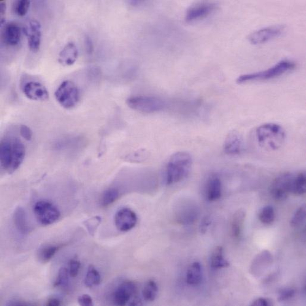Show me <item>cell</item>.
I'll return each instance as SVG.
<instances>
[{"instance_id": "obj_17", "label": "cell", "mask_w": 306, "mask_h": 306, "mask_svg": "<svg viewBox=\"0 0 306 306\" xmlns=\"http://www.w3.org/2000/svg\"><path fill=\"white\" fill-rule=\"evenodd\" d=\"M21 28L18 24L10 22L6 24L2 31V42L8 46H15L20 42Z\"/></svg>"}, {"instance_id": "obj_11", "label": "cell", "mask_w": 306, "mask_h": 306, "mask_svg": "<svg viewBox=\"0 0 306 306\" xmlns=\"http://www.w3.org/2000/svg\"><path fill=\"white\" fill-rule=\"evenodd\" d=\"M285 30L282 26H274L254 31L248 36L249 42L254 45H260L278 38Z\"/></svg>"}, {"instance_id": "obj_25", "label": "cell", "mask_w": 306, "mask_h": 306, "mask_svg": "<svg viewBox=\"0 0 306 306\" xmlns=\"http://www.w3.org/2000/svg\"><path fill=\"white\" fill-rule=\"evenodd\" d=\"M158 287L154 280H150L145 284L142 290V296L146 301L153 302L157 298Z\"/></svg>"}, {"instance_id": "obj_40", "label": "cell", "mask_w": 306, "mask_h": 306, "mask_svg": "<svg viewBox=\"0 0 306 306\" xmlns=\"http://www.w3.org/2000/svg\"><path fill=\"white\" fill-rule=\"evenodd\" d=\"M85 45L87 52H88V54H92L94 50L93 44L92 42V40H90L88 36L86 37Z\"/></svg>"}, {"instance_id": "obj_21", "label": "cell", "mask_w": 306, "mask_h": 306, "mask_svg": "<svg viewBox=\"0 0 306 306\" xmlns=\"http://www.w3.org/2000/svg\"><path fill=\"white\" fill-rule=\"evenodd\" d=\"M202 280V264L198 262H194L187 271L186 281L191 286H198Z\"/></svg>"}, {"instance_id": "obj_29", "label": "cell", "mask_w": 306, "mask_h": 306, "mask_svg": "<svg viewBox=\"0 0 306 306\" xmlns=\"http://www.w3.org/2000/svg\"><path fill=\"white\" fill-rule=\"evenodd\" d=\"M259 220L264 224H270L276 218V212L274 208L271 206H265L258 214Z\"/></svg>"}, {"instance_id": "obj_12", "label": "cell", "mask_w": 306, "mask_h": 306, "mask_svg": "<svg viewBox=\"0 0 306 306\" xmlns=\"http://www.w3.org/2000/svg\"><path fill=\"white\" fill-rule=\"evenodd\" d=\"M217 5L215 3L202 2L198 3L188 9L186 14V22L192 23L204 20L216 10Z\"/></svg>"}, {"instance_id": "obj_1", "label": "cell", "mask_w": 306, "mask_h": 306, "mask_svg": "<svg viewBox=\"0 0 306 306\" xmlns=\"http://www.w3.org/2000/svg\"><path fill=\"white\" fill-rule=\"evenodd\" d=\"M24 143L14 136H7L2 140L0 160L3 170L8 174L14 172L21 166L26 157Z\"/></svg>"}, {"instance_id": "obj_27", "label": "cell", "mask_w": 306, "mask_h": 306, "mask_svg": "<svg viewBox=\"0 0 306 306\" xmlns=\"http://www.w3.org/2000/svg\"><path fill=\"white\" fill-rule=\"evenodd\" d=\"M120 192L117 188H111L106 190L101 196L100 204L104 207L113 204L120 196Z\"/></svg>"}, {"instance_id": "obj_13", "label": "cell", "mask_w": 306, "mask_h": 306, "mask_svg": "<svg viewBox=\"0 0 306 306\" xmlns=\"http://www.w3.org/2000/svg\"><path fill=\"white\" fill-rule=\"evenodd\" d=\"M137 221L138 218L136 214L130 208H122L115 215V226L121 232H128L134 228Z\"/></svg>"}, {"instance_id": "obj_28", "label": "cell", "mask_w": 306, "mask_h": 306, "mask_svg": "<svg viewBox=\"0 0 306 306\" xmlns=\"http://www.w3.org/2000/svg\"><path fill=\"white\" fill-rule=\"evenodd\" d=\"M61 246H60L50 245L44 246L40 250L38 257L42 263H46L54 257Z\"/></svg>"}, {"instance_id": "obj_41", "label": "cell", "mask_w": 306, "mask_h": 306, "mask_svg": "<svg viewBox=\"0 0 306 306\" xmlns=\"http://www.w3.org/2000/svg\"><path fill=\"white\" fill-rule=\"evenodd\" d=\"M60 301L58 298H50L46 304L48 306H60Z\"/></svg>"}, {"instance_id": "obj_16", "label": "cell", "mask_w": 306, "mask_h": 306, "mask_svg": "<svg viewBox=\"0 0 306 306\" xmlns=\"http://www.w3.org/2000/svg\"><path fill=\"white\" fill-rule=\"evenodd\" d=\"M42 26L38 21L31 20L29 28L26 30L28 46L31 52H34L39 50L42 42Z\"/></svg>"}, {"instance_id": "obj_39", "label": "cell", "mask_w": 306, "mask_h": 306, "mask_svg": "<svg viewBox=\"0 0 306 306\" xmlns=\"http://www.w3.org/2000/svg\"><path fill=\"white\" fill-rule=\"evenodd\" d=\"M212 220L210 217L206 216L202 220L200 226V231L202 234H205L209 226H210Z\"/></svg>"}, {"instance_id": "obj_32", "label": "cell", "mask_w": 306, "mask_h": 306, "mask_svg": "<svg viewBox=\"0 0 306 306\" xmlns=\"http://www.w3.org/2000/svg\"><path fill=\"white\" fill-rule=\"evenodd\" d=\"M68 276H70L68 270L66 268H62L58 271L57 278H56L54 286L63 287L67 285L68 280Z\"/></svg>"}, {"instance_id": "obj_10", "label": "cell", "mask_w": 306, "mask_h": 306, "mask_svg": "<svg viewBox=\"0 0 306 306\" xmlns=\"http://www.w3.org/2000/svg\"><path fill=\"white\" fill-rule=\"evenodd\" d=\"M200 214L198 206L190 200L181 201L176 206V216L178 222L188 226L198 220Z\"/></svg>"}, {"instance_id": "obj_4", "label": "cell", "mask_w": 306, "mask_h": 306, "mask_svg": "<svg viewBox=\"0 0 306 306\" xmlns=\"http://www.w3.org/2000/svg\"><path fill=\"white\" fill-rule=\"evenodd\" d=\"M296 66L294 62L290 60H282L268 70L242 74L237 78L236 82L242 84L276 79L294 70Z\"/></svg>"}, {"instance_id": "obj_30", "label": "cell", "mask_w": 306, "mask_h": 306, "mask_svg": "<svg viewBox=\"0 0 306 306\" xmlns=\"http://www.w3.org/2000/svg\"><path fill=\"white\" fill-rule=\"evenodd\" d=\"M306 213L305 205H302L296 210L290 222L294 228H298L304 226L306 221Z\"/></svg>"}, {"instance_id": "obj_35", "label": "cell", "mask_w": 306, "mask_h": 306, "mask_svg": "<svg viewBox=\"0 0 306 306\" xmlns=\"http://www.w3.org/2000/svg\"><path fill=\"white\" fill-rule=\"evenodd\" d=\"M80 263L78 259L73 258L70 262V276L72 278H76L78 276L80 270Z\"/></svg>"}, {"instance_id": "obj_18", "label": "cell", "mask_w": 306, "mask_h": 306, "mask_svg": "<svg viewBox=\"0 0 306 306\" xmlns=\"http://www.w3.org/2000/svg\"><path fill=\"white\" fill-rule=\"evenodd\" d=\"M78 48L73 42H68L59 53L58 61L64 66L73 65L77 60Z\"/></svg>"}, {"instance_id": "obj_42", "label": "cell", "mask_w": 306, "mask_h": 306, "mask_svg": "<svg viewBox=\"0 0 306 306\" xmlns=\"http://www.w3.org/2000/svg\"><path fill=\"white\" fill-rule=\"evenodd\" d=\"M6 11V4L4 2H0V13H1L2 16H4Z\"/></svg>"}, {"instance_id": "obj_37", "label": "cell", "mask_w": 306, "mask_h": 306, "mask_svg": "<svg viewBox=\"0 0 306 306\" xmlns=\"http://www.w3.org/2000/svg\"><path fill=\"white\" fill-rule=\"evenodd\" d=\"M78 304L82 306H92L94 305L92 296L88 294H84L78 298Z\"/></svg>"}, {"instance_id": "obj_15", "label": "cell", "mask_w": 306, "mask_h": 306, "mask_svg": "<svg viewBox=\"0 0 306 306\" xmlns=\"http://www.w3.org/2000/svg\"><path fill=\"white\" fill-rule=\"evenodd\" d=\"M244 143L242 137L236 131L230 132L224 143V150L230 156L239 155L243 152Z\"/></svg>"}, {"instance_id": "obj_20", "label": "cell", "mask_w": 306, "mask_h": 306, "mask_svg": "<svg viewBox=\"0 0 306 306\" xmlns=\"http://www.w3.org/2000/svg\"><path fill=\"white\" fill-rule=\"evenodd\" d=\"M246 213L243 209H240L234 214L231 222V228L234 238L238 240L242 236Z\"/></svg>"}, {"instance_id": "obj_6", "label": "cell", "mask_w": 306, "mask_h": 306, "mask_svg": "<svg viewBox=\"0 0 306 306\" xmlns=\"http://www.w3.org/2000/svg\"><path fill=\"white\" fill-rule=\"evenodd\" d=\"M126 103L133 110L146 114L161 111L166 106L162 99L151 96H131L127 100Z\"/></svg>"}, {"instance_id": "obj_5", "label": "cell", "mask_w": 306, "mask_h": 306, "mask_svg": "<svg viewBox=\"0 0 306 306\" xmlns=\"http://www.w3.org/2000/svg\"><path fill=\"white\" fill-rule=\"evenodd\" d=\"M55 98L62 107L66 109L73 108L80 101V90L72 81L64 80L56 90Z\"/></svg>"}, {"instance_id": "obj_3", "label": "cell", "mask_w": 306, "mask_h": 306, "mask_svg": "<svg viewBox=\"0 0 306 306\" xmlns=\"http://www.w3.org/2000/svg\"><path fill=\"white\" fill-rule=\"evenodd\" d=\"M256 136L262 148L267 150L276 151L285 142L286 133L280 124L268 123L262 124L257 128Z\"/></svg>"}, {"instance_id": "obj_31", "label": "cell", "mask_w": 306, "mask_h": 306, "mask_svg": "<svg viewBox=\"0 0 306 306\" xmlns=\"http://www.w3.org/2000/svg\"><path fill=\"white\" fill-rule=\"evenodd\" d=\"M30 2L28 0H18L14 4V11L18 16L22 17L28 13Z\"/></svg>"}, {"instance_id": "obj_23", "label": "cell", "mask_w": 306, "mask_h": 306, "mask_svg": "<svg viewBox=\"0 0 306 306\" xmlns=\"http://www.w3.org/2000/svg\"><path fill=\"white\" fill-rule=\"evenodd\" d=\"M211 266L212 268L218 270L227 268L230 266L228 261L224 257V250L222 246H218L214 250L211 256Z\"/></svg>"}, {"instance_id": "obj_14", "label": "cell", "mask_w": 306, "mask_h": 306, "mask_svg": "<svg viewBox=\"0 0 306 306\" xmlns=\"http://www.w3.org/2000/svg\"><path fill=\"white\" fill-rule=\"evenodd\" d=\"M23 92L28 98L34 101H46L49 94L48 90L42 84L30 81L24 84Z\"/></svg>"}, {"instance_id": "obj_26", "label": "cell", "mask_w": 306, "mask_h": 306, "mask_svg": "<svg viewBox=\"0 0 306 306\" xmlns=\"http://www.w3.org/2000/svg\"><path fill=\"white\" fill-rule=\"evenodd\" d=\"M102 277L99 272L96 270L93 265H90L85 279V284L86 286L92 287L98 286L101 283Z\"/></svg>"}, {"instance_id": "obj_8", "label": "cell", "mask_w": 306, "mask_h": 306, "mask_svg": "<svg viewBox=\"0 0 306 306\" xmlns=\"http://www.w3.org/2000/svg\"><path fill=\"white\" fill-rule=\"evenodd\" d=\"M34 212L38 222L43 226H49L57 222L60 218V212L52 202L40 200L34 205Z\"/></svg>"}, {"instance_id": "obj_19", "label": "cell", "mask_w": 306, "mask_h": 306, "mask_svg": "<svg viewBox=\"0 0 306 306\" xmlns=\"http://www.w3.org/2000/svg\"><path fill=\"white\" fill-rule=\"evenodd\" d=\"M222 194V186L218 176H212L206 186V196L209 202H215L220 199Z\"/></svg>"}, {"instance_id": "obj_33", "label": "cell", "mask_w": 306, "mask_h": 306, "mask_svg": "<svg viewBox=\"0 0 306 306\" xmlns=\"http://www.w3.org/2000/svg\"><path fill=\"white\" fill-rule=\"evenodd\" d=\"M102 222V218L99 216L93 217L85 222V226L90 235L95 234L96 229Z\"/></svg>"}, {"instance_id": "obj_24", "label": "cell", "mask_w": 306, "mask_h": 306, "mask_svg": "<svg viewBox=\"0 0 306 306\" xmlns=\"http://www.w3.org/2000/svg\"><path fill=\"white\" fill-rule=\"evenodd\" d=\"M306 190V176L304 172H302L294 178L292 193L296 196L304 194Z\"/></svg>"}, {"instance_id": "obj_34", "label": "cell", "mask_w": 306, "mask_h": 306, "mask_svg": "<svg viewBox=\"0 0 306 306\" xmlns=\"http://www.w3.org/2000/svg\"><path fill=\"white\" fill-rule=\"evenodd\" d=\"M296 294V290L291 288H284L278 292L279 302H286L292 298Z\"/></svg>"}, {"instance_id": "obj_36", "label": "cell", "mask_w": 306, "mask_h": 306, "mask_svg": "<svg viewBox=\"0 0 306 306\" xmlns=\"http://www.w3.org/2000/svg\"><path fill=\"white\" fill-rule=\"evenodd\" d=\"M20 134L24 140H30L32 138V132L30 128L26 126H21L20 127Z\"/></svg>"}, {"instance_id": "obj_2", "label": "cell", "mask_w": 306, "mask_h": 306, "mask_svg": "<svg viewBox=\"0 0 306 306\" xmlns=\"http://www.w3.org/2000/svg\"><path fill=\"white\" fill-rule=\"evenodd\" d=\"M192 164V158L188 152H180L172 155L165 171L166 185H173L186 179L191 172Z\"/></svg>"}, {"instance_id": "obj_38", "label": "cell", "mask_w": 306, "mask_h": 306, "mask_svg": "<svg viewBox=\"0 0 306 306\" xmlns=\"http://www.w3.org/2000/svg\"><path fill=\"white\" fill-rule=\"evenodd\" d=\"M272 305V302L270 300L266 298H258L256 299L251 304V306H270Z\"/></svg>"}, {"instance_id": "obj_22", "label": "cell", "mask_w": 306, "mask_h": 306, "mask_svg": "<svg viewBox=\"0 0 306 306\" xmlns=\"http://www.w3.org/2000/svg\"><path fill=\"white\" fill-rule=\"evenodd\" d=\"M14 220L16 227L20 232L26 235L30 231L26 211L21 207L16 209L14 215Z\"/></svg>"}, {"instance_id": "obj_7", "label": "cell", "mask_w": 306, "mask_h": 306, "mask_svg": "<svg viewBox=\"0 0 306 306\" xmlns=\"http://www.w3.org/2000/svg\"><path fill=\"white\" fill-rule=\"evenodd\" d=\"M138 288L132 281H126L116 290L114 294V302L118 306H137L140 302L137 298Z\"/></svg>"}, {"instance_id": "obj_9", "label": "cell", "mask_w": 306, "mask_h": 306, "mask_svg": "<svg viewBox=\"0 0 306 306\" xmlns=\"http://www.w3.org/2000/svg\"><path fill=\"white\" fill-rule=\"evenodd\" d=\"M295 174L284 173L276 178L271 184L270 193L276 201H284L292 192V183Z\"/></svg>"}]
</instances>
